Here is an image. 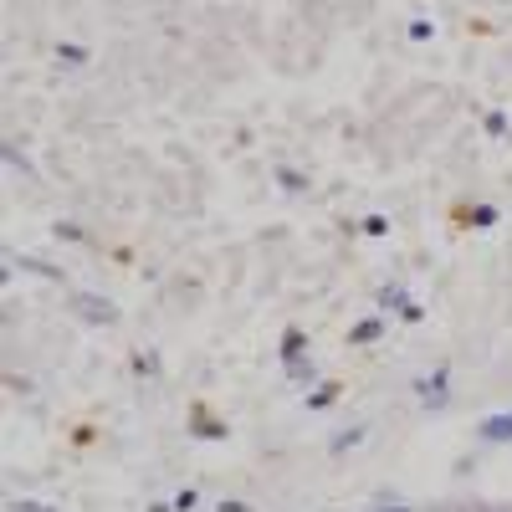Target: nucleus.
<instances>
[{
    "label": "nucleus",
    "mask_w": 512,
    "mask_h": 512,
    "mask_svg": "<svg viewBox=\"0 0 512 512\" xmlns=\"http://www.w3.org/2000/svg\"><path fill=\"white\" fill-rule=\"evenodd\" d=\"M482 441H512V415H492L482 425Z\"/></svg>",
    "instance_id": "nucleus-1"
},
{
    "label": "nucleus",
    "mask_w": 512,
    "mask_h": 512,
    "mask_svg": "<svg viewBox=\"0 0 512 512\" xmlns=\"http://www.w3.org/2000/svg\"><path fill=\"white\" fill-rule=\"evenodd\" d=\"M195 431H200V436H226V425H216L205 410H195Z\"/></svg>",
    "instance_id": "nucleus-2"
},
{
    "label": "nucleus",
    "mask_w": 512,
    "mask_h": 512,
    "mask_svg": "<svg viewBox=\"0 0 512 512\" xmlns=\"http://www.w3.org/2000/svg\"><path fill=\"white\" fill-rule=\"evenodd\" d=\"M374 338H379V323H374V318L354 328V344H374Z\"/></svg>",
    "instance_id": "nucleus-3"
},
{
    "label": "nucleus",
    "mask_w": 512,
    "mask_h": 512,
    "mask_svg": "<svg viewBox=\"0 0 512 512\" xmlns=\"http://www.w3.org/2000/svg\"><path fill=\"white\" fill-rule=\"evenodd\" d=\"M384 512H415V507H384Z\"/></svg>",
    "instance_id": "nucleus-4"
}]
</instances>
